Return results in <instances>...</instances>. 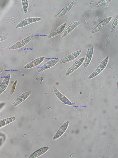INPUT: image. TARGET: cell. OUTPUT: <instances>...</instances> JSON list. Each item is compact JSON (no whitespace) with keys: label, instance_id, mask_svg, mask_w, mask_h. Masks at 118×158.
<instances>
[{"label":"cell","instance_id":"obj_5","mask_svg":"<svg viewBox=\"0 0 118 158\" xmlns=\"http://www.w3.org/2000/svg\"><path fill=\"white\" fill-rule=\"evenodd\" d=\"M42 18L39 17H32L27 18L20 21L16 26L19 28L25 26L31 23L40 21Z\"/></svg>","mask_w":118,"mask_h":158},{"label":"cell","instance_id":"obj_8","mask_svg":"<svg viewBox=\"0 0 118 158\" xmlns=\"http://www.w3.org/2000/svg\"><path fill=\"white\" fill-rule=\"evenodd\" d=\"M75 1L72 0L68 3L55 16V17L58 18L63 17L67 14L73 7Z\"/></svg>","mask_w":118,"mask_h":158},{"label":"cell","instance_id":"obj_18","mask_svg":"<svg viewBox=\"0 0 118 158\" xmlns=\"http://www.w3.org/2000/svg\"><path fill=\"white\" fill-rule=\"evenodd\" d=\"M16 119V117H12L0 120V128L4 126L14 122Z\"/></svg>","mask_w":118,"mask_h":158},{"label":"cell","instance_id":"obj_10","mask_svg":"<svg viewBox=\"0 0 118 158\" xmlns=\"http://www.w3.org/2000/svg\"><path fill=\"white\" fill-rule=\"evenodd\" d=\"M94 52L93 45H90L88 48L85 58L83 67L84 68H86L89 65L92 59Z\"/></svg>","mask_w":118,"mask_h":158},{"label":"cell","instance_id":"obj_25","mask_svg":"<svg viewBox=\"0 0 118 158\" xmlns=\"http://www.w3.org/2000/svg\"><path fill=\"white\" fill-rule=\"evenodd\" d=\"M11 83H12V84L13 85L14 84V82L13 81H12Z\"/></svg>","mask_w":118,"mask_h":158},{"label":"cell","instance_id":"obj_2","mask_svg":"<svg viewBox=\"0 0 118 158\" xmlns=\"http://www.w3.org/2000/svg\"><path fill=\"white\" fill-rule=\"evenodd\" d=\"M81 50H79L73 52L64 57L59 60L58 63L60 64L72 61L77 58L81 52Z\"/></svg>","mask_w":118,"mask_h":158},{"label":"cell","instance_id":"obj_17","mask_svg":"<svg viewBox=\"0 0 118 158\" xmlns=\"http://www.w3.org/2000/svg\"><path fill=\"white\" fill-rule=\"evenodd\" d=\"M49 148L48 146H46L41 148L31 155L29 157L30 158H36L44 154L49 149Z\"/></svg>","mask_w":118,"mask_h":158},{"label":"cell","instance_id":"obj_21","mask_svg":"<svg viewBox=\"0 0 118 158\" xmlns=\"http://www.w3.org/2000/svg\"><path fill=\"white\" fill-rule=\"evenodd\" d=\"M111 1V0H101L98 2L96 5L97 7H99L103 6L108 3H109Z\"/></svg>","mask_w":118,"mask_h":158},{"label":"cell","instance_id":"obj_11","mask_svg":"<svg viewBox=\"0 0 118 158\" xmlns=\"http://www.w3.org/2000/svg\"><path fill=\"white\" fill-rule=\"evenodd\" d=\"M69 124V121L64 123L59 128L53 138V139L55 140L60 138L65 132L68 127Z\"/></svg>","mask_w":118,"mask_h":158},{"label":"cell","instance_id":"obj_6","mask_svg":"<svg viewBox=\"0 0 118 158\" xmlns=\"http://www.w3.org/2000/svg\"><path fill=\"white\" fill-rule=\"evenodd\" d=\"M53 89L55 94L61 102L68 105H73L71 101L67 97L62 94L57 88L54 87Z\"/></svg>","mask_w":118,"mask_h":158},{"label":"cell","instance_id":"obj_3","mask_svg":"<svg viewBox=\"0 0 118 158\" xmlns=\"http://www.w3.org/2000/svg\"><path fill=\"white\" fill-rule=\"evenodd\" d=\"M33 36L34 34H31L23 39L17 42L11 46L9 49L11 50H16L21 48L27 44Z\"/></svg>","mask_w":118,"mask_h":158},{"label":"cell","instance_id":"obj_19","mask_svg":"<svg viewBox=\"0 0 118 158\" xmlns=\"http://www.w3.org/2000/svg\"><path fill=\"white\" fill-rule=\"evenodd\" d=\"M21 1L24 12L25 14H26L28 11L29 6L28 0H22Z\"/></svg>","mask_w":118,"mask_h":158},{"label":"cell","instance_id":"obj_22","mask_svg":"<svg viewBox=\"0 0 118 158\" xmlns=\"http://www.w3.org/2000/svg\"><path fill=\"white\" fill-rule=\"evenodd\" d=\"M17 82L18 81L17 80H16L15 82H14V83L13 84V85L12 87L11 90L10 91L11 94H13V93L14 92V90L15 89L16 85H17Z\"/></svg>","mask_w":118,"mask_h":158},{"label":"cell","instance_id":"obj_24","mask_svg":"<svg viewBox=\"0 0 118 158\" xmlns=\"http://www.w3.org/2000/svg\"><path fill=\"white\" fill-rule=\"evenodd\" d=\"M5 70V68H0V74L1 73Z\"/></svg>","mask_w":118,"mask_h":158},{"label":"cell","instance_id":"obj_13","mask_svg":"<svg viewBox=\"0 0 118 158\" xmlns=\"http://www.w3.org/2000/svg\"><path fill=\"white\" fill-rule=\"evenodd\" d=\"M59 60V59H57L52 60L48 61L38 69L37 72L38 73L42 72L53 66L58 62Z\"/></svg>","mask_w":118,"mask_h":158},{"label":"cell","instance_id":"obj_9","mask_svg":"<svg viewBox=\"0 0 118 158\" xmlns=\"http://www.w3.org/2000/svg\"><path fill=\"white\" fill-rule=\"evenodd\" d=\"M112 18V16L109 17L100 22L91 31V33H96L104 28L109 23Z\"/></svg>","mask_w":118,"mask_h":158},{"label":"cell","instance_id":"obj_16","mask_svg":"<svg viewBox=\"0 0 118 158\" xmlns=\"http://www.w3.org/2000/svg\"><path fill=\"white\" fill-rule=\"evenodd\" d=\"M11 78V74L8 73L5 76L0 85V95L4 92L8 85Z\"/></svg>","mask_w":118,"mask_h":158},{"label":"cell","instance_id":"obj_4","mask_svg":"<svg viewBox=\"0 0 118 158\" xmlns=\"http://www.w3.org/2000/svg\"><path fill=\"white\" fill-rule=\"evenodd\" d=\"M85 59L84 57H82L72 64L67 71L65 74L66 76L70 75L78 68L83 63Z\"/></svg>","mask_w":118,"mask_h":158},{"label":"cell","instance_id":"obj_7","mask_svg":"<svg viewBox=\"0 0 118 158\" xmlns=\"http://www.w3.org/2000/svg\"><path fill=\"white\" fill-rule=\"evenodd\" d=\"M80 23V21H76L69 24L65 28L64 30L62 33L60 37L63 38L66 36L78 26Z\"/></svg>","mask_w":118,"mask_h":158},{"label":"cell","instance_id":"obj_12","mask_svg":"<svg viewBox=\"0 0 118 158\" xmlns=\"http://www.w3.org/2000/svg\"><path fill=\"white\" fill-rule=\"evenodd\" d=\"M32 93L31 91H28L22 94L14 102L12 106L15 107L22 103Z\"/></svg>","mask_w":118,"mask_h":158},{"label":"cell","instance_id":"obj_1","mask_svg":"<svg viewBox=\"0 0 118 158\" xmlns=\"http://www.w3.org/2000/svg\"><path fill=\"white\" fill-rule=\"evenodd\" d=\"M109 60V57H106L100 63L95 70L88 76V79H93L100 74L107 66Z\"/></svg>","mask_w":118,"mask_h":158},{"label":"cell","instance_id":"obj_15","mask_svg":"<svg viewBox=\"0 0 118 158\" xmlns=\"http://www.w3.org/2000/svg\"><path fill=\"white\" fill-rule=\"evenodd\" d=\"M66 25V23H64L58 27L50 33L48 38L50 39L62 33L65 28Z\"/></svg>","mask_w":118,"mask_h":158},{"label":"cell","instance_id":"obj_14","mask_svg":"<svg viewBox=\"0 0 118 158\" xmlns=\"http://www.w3.org/2000/svg\"><path fill=\"white\" fill-rule=\"evenodd\" d=\"M45 58V56H42L36 59L25 65L24 68L25 69H28L36 67L41 64Z\"/></svg>","mask_w":118,"mask_h":158},{"label":"cell","instance_id":"obj_26","mask_svg":"<svg viewBox=\"0 0 118 158\" xmlns=\"http://www.w3.org/2000/svg\"><path fill=\"white\" fill-rule=\"evenodd\" d=\"M0 55H1V54H0Z\"/></svg>","mask_w":118,"mask_h":158},{"label":"cell","instance_id":"obj_23","mask_svg":"<svg viewBox=\"0 0 118 158\" xmlns=\"http://www.w3.org/2000/svg\"><path fill=\"white\" fill-rule=\"evenodd\" d=\"M8 37L5 36H0V42H2L6 40Z\"/></svg>","mask_w":118,"mask_h":158},{"label":"cell","instance_id":"obj_20","mask_svg":"<svg viewBox=\"0 0 118 158\" xmlns=\"http://www.w3.org/2000/svg\"><path fill=\"white\" fill-rule=\"evenodd\" d=\"M118 24V15L115 17L112 23L111 28L110 32H113Z\"/></svg>","mask_w":118,"mask_h":158}]
</instances>
